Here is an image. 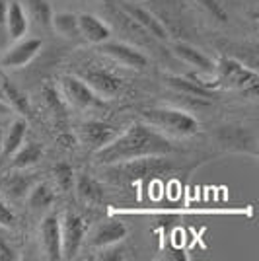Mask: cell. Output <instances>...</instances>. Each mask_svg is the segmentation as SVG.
Wrapping results in <instances>:
<instances>
[{
  "label": "cell",
  "mask_w": 259,
  "mask_h": 261,
  "mask_svg": "<svg viewBox=\"0 0 259 261\" xmlns=\"http://www.w3.org/2000/svg\"><path fill=\"white\" fill-rule=\"evenodd\" d=\"M142 119L162 135L172 137H191L199 130V123L193 115L184 109L173 108H152L142 111Z\"/></svg>",
  "instance_id": "obj_3"
},
{
  "label": "cell",
  "mask_w": 259,
  "mask_h": 261,
  "mask_svg": "<svg viewBox=\"0 0 259 261\" xmlns=\"http://www.w3.org/2000/svg\"><path fill=\"white\" fill-rule=\"evenodd\" d=\"M16 224V215L12 213V208L0 199V226H14Z\"/></svg>",
  "instance_id": "obj_31"
},
{
  "label": "cell",
  "mask_w": 259,
  "mask_h": 261,
  "mask_svg": "<svg viewBox=\"0 0 259 261\" xmlns=\"http://www.w3.org/2000/svg\"><path fill=\"white\" fill-rule=\"evenodd\" d=\"M25 6H28V12H30L32 20H35L37 25H43V28L51 25L53 10H51V6H49L47 0H28Z\"/></svg>",
  "instance_id": "obj_26"
},
{
  "label": "cell",
  "mask_w": 259,
  "mask_h": 261,
  "mask_svg": "<svg viewBox=\"0 0 259 261\" xmlns=\"http://www.w3.org/2000/svg\"><path fill=\"white\" fill-rule=\"evenodd\" d=\"M115 246H117V244L101 248V250H103V253H101L97 259H103V261H123V259H125V250L115 248Z\"/></svg>",
  "instance_id": "obj_30"
},
{
  "label": "cell",
  "mask_w": 259,
  "mask_h": 261,
  "mask_svg": "<svg viewBox=\"0 0 259 261\" xmlns=\"http://www.w3.org/2000/svg\"><path fill=\"white\" fill-rule=\"evenodd\" d=\"M101 51L103 55L111 57L115 63L123 65L125 68H135V70H142L148 65L146 55H142L139 49L131 47L127 43H101Z\"/></svg>",
  "instance_id": "obj_11"
},
{
  "label": "cell",
  "mask_w": 259,
  "mask_h": 261,
  "mask_svg": "<svg viewBox=\"0 0 259 261\" xmlns=\"http://www.w3.org/2000/svg\"><path fill=\"white\" fill-rule=\"evenodd\" d=\"M86 224L76 213H66L61 220V259H74L84 242Z\"/></svg>",
  "instance_id": "obj_6"
},
{
  "label": "cell",
  "mask_w": 259,
  "mask_h": 261,
  "mask_svg": "<svg viewBox=\"0 0 259 261\" xmlns=\"http://www.w3.org/2000/svg\"><path fill=\"white\" fill-rule=\"evenodd\" d=\"M129 230L123 222L119 220H106L99 222L96 226V230L92 232L90 244L94 248H106V246H113V244H121L123 240L127 238Z\"/></svg>",
  "instance_id": "obj_14"
},
{
  "label": "cell",
  "mask_w": 259,
  "mask_h": 261,
  "mask_svg": "<svg viewBox=\"0 0 259 261\" xmlns=\"http://www.w3.org/2000/svg\"><path fill=\"white\" fill-rule=\"evenodd\" d=\"M216 142L228 152L257 156V135L246 125H222L216 133Z\"/></svg>",
  "instance_id": "obj_5"
},
{
  "label": "cell",
  "mask_w": 259,
  "mask_h": 261,
  "mask_svg": "<svg viewBox=\"0 0 259 261\" xmlns=\"http://www.w3.org/2000/svg\"><path fill=\"white\" fill-rule=\"evenodd\" d=\"M41 47H43L41 39H35V37L18 39V43L4 53L2 66H6V68H22L28 63H32L35 59V55L41 51Z\"/></svg>",
  "instance_id": "obj_10"
},
{
  "label": "cell",
  "mask_w": 259,
  "mask_h": 261,
  "mask_svg": "<svg viewBox=\"0 0 259 261\" xmlns=\"http://www.w3.org/2000/svg\"><path fill=\"white\" fill-rule=\"evenodd\" d=\"M10 111H12L10 106H8L6 101H2V99H0V115H8Z\"/></svg>",
  "instance_id": "obj_34"
},
{
  "label": "cell",
  "mask_w": 259,
  "mask_h": 261,
  "mask_svg": "<svg viewBox=\"0 0 259 261\" xmlns=\"http://www.w3.org/2000/svg\"><path fill=\"white\" fill-rule=\"evenodd\" d=\"M78 30H80V35L86 41H90V43L94 45L106 43L109 37H111L109 28L97 16H94V14H80L78 16Z\"/></svg>",
  "instance_id": "obj_17"
},
{
  "label": "cell",
  "mask_w": 259,
  "mask_h": 261,
  "mask_svg": "<svg viewBox=\"0 0 259 261\" xmlns=\"http://www.w3.org/2000/svg\"><path fill=\"white\" fill-rule=\"evenodd\" d=\"M117 135L119 130L113 125L103 123V121H86L78 127V141L94 152L109 144Z\"/></svg>",
  "instance_id": "obj_8"
},
{
  "label": "cell",
  "mask_w": 259,
  "mask_h": 261,
  "mask_svg": "<svg viewBox=\"0 0 259 261\" xmlns=\"http://www.w3.org/2000/svg\"><path fill=\"white\" fill-rule=\"evenodd\" d=\"M0 99L4 101V92H2V84H0Z\"/></svg>",
  "instance_id": "obj_35"
},
{
  "label": "cell",
  "mask_w": 259,
  "mask_h": 261,
  "mask_svg": "<svg viewBox=\"0 0 259 261\" xmlns=\"http://www.w3.org/2000/svg\"><path fill=\"white\" fill-rule=\"evenodd\" d=\"M199 4L205 8V12L213 18V20H216L218 23H226L228 22V12L226 8L218 2V0H199Z\"/></svg>",
  "instance_id": "obj_29"
},
{
  "label": "cell",
  "mask_w": 259,
  "mask_h": 261,
  "mask_svg": "<svg viewBox=\"0 0 259 261\" xmlns=\"http://www.w3.org/2000/svg\"><path fill=\"white\" fill-rule=\"evenodd\" d=\"M18 253L4 238H0V261H18Z\"/></svg>",
  "instance_id": "obj_32"
},
{
  "label": "cell",
  "mask_w": 259,
  "mask_h": 261,
  "mask_svg": "<svg viewBox=\"0 0 259 261\" xmlns=\"http://www.w3.org/2000/svg\"><path fill=\"white\" fill-rule=\"evenodd\" d=\"M28 28H30V20H28V14L23 10L22 2L12 0L6 6V23H4L6 35L14 41H18L28 33Z\"/></svg>",
  "instance_id": "obj_16"
},
{
  "label": "cell",
  "mask_w": 259,
  "mask_h": 261,
  "mask_svg": "<svg viewBox=\"0 0 259 261\" xmlns=\"http://www.w3.org/2000/svg\"><path fill=\"white\" fill-rule=\"evenodd\" d=\"M53 175H55V181L57 185L63 189V191H72L74 189V170H72V166L66 162H61L57 164L53 168Z\"/></svg>",
  "instance_id": "obj_27"
},
{
  "label": "cell",
  "mask_w": 259,
  "mask_h": 261,
  "mask_svg": "<svg viewBox=\"0 0 259 261\" xmlns=\"http://www.w3.org/2000/svg\"><path fill=\"white\" fill-rule=\"evenodd\" d=\"M78 78L90 86L94 94H99L103 98H115L121 88H123V80L115 76L109 70H101V68H82L78 72Z\"/></svg>",
  "instance_id": "obj_7"
},
{
  "label": "cell",
  "mask_w": 259,
  "mask_h": 261,
  "mask_svg": "<svg viewBox=\"0 0 259 261\" xmlns=\"http://www.w3.org/2000/svg\"><path fill=\"white\" fill-rule=\"evenodd\" d=\"M74 191L84 203H101L103 201V187L96 177L90 174H78L74 177Z\"/></svg>",
  "instance_id": "obj_20"
},
{
  "label": "cell",
  "mask_w": 259,
  "mask_h": 261,
  "mask_svg": "<svg viewBox=\"0 0 259 261\" xmlns=\"http://www.w3.org/2000/svg\"><path fill=\"white\" fill-rule=\"evenodd\" d=\"M216 76H218V86H226L232 90H240L251 99L257 98L259 90V76L253 68H248L246 65H242L236 59L224 57L218 61V65H215Z\"/></svg>",
  "instance_id": "obj_4"
},
{
  "label": "cell",
  "mask_w": 259,
  "mask_h": 261,
  "mask_svg": "<svg viewBox=\"0 0 259 261\" xmlns=\"http://www.w3.org/2000/svg\"><path fill=\"white\" fill-rule=\"evenodd\" d=\"M51 25L59 35H63L66 39H74L80 37V30H78V16L72 12H57L51 18Z\"/></svg>",
  "instance_id": "obj_23"
},
{
  "label": "cell",
  "mask_w": 259,
  "mask_h": 261,
  "mask_svg": "<svg viewBox=\"0 0 259 261\" xmlns=\"http://www.w3.org/2000/svg\"><path fill=\"white\" fill-rule=\"evenodd\" d=\"M2 84V92H4V101L10 106L12 109L20 111L23 115H32V106L30 99L23 94L20 88H16L12 82H0Z\"/></svg>",
  "instance_id": "obj_24"
},
{
  "label": "cell",
  "mask_w": 259,
  "mask_h": 261,
  "mask_svg": "<svg viewBox=\"0 0 259 261\" xmlns=\"http://www.w3.org/2000/svg\"><path fill=\"white\" fill-rule=\"evenodd\" d=\"M12 158V170H25L33 164H37L43 158V146L37 141H25L22 146L10 156Z\"/></svg>",
  "instance_id": "obj_21"
},
{
  "label": "cell",
  "mask_w": 259,
  "mask_h": 261,
  "mask_svg": "<svg viewBox=\"0 0 259 261\" xmlns=\"http://www.w3.org/2000/svg\"><path fill=\"white\" fill-rule=\"evenodd\" d=\"M33 184L35 177L32 174H12L4 179V191L12 201H22L28 197Z\"/></svg>",
  "instance_id": "obj_22"
},
{
  "label": "cell",
  "mask_w": 259,
  "mask_h": 261,
  "mask_svg": "<svg viewBox=\"0 0 259 261\" xmlns=\"http://www.w3.org/2000/svg\"><path fill=\"white\" fill-rule=\"evenodd\" d=\"M41 94L45 98V103L53 109L55 113H65V99L61 98V94L57 92V88L53 84H45Z\"/></svg>",
  "instance_id": "obj_28"
},
{
  "label": "cell",
  "mask_w": 259,
  "mask_h": 261,
  "mask_svg": "<svg viewBox=\"0 0 259 261\" xmlns=\"http://www.w3.org/2000/svg\"><path fill=\"white\" fill-rule=\"evenodd\" d=\"M2 133H4V130L0 129V148H2Z\"/></svg>",
  "instance_id": "obj_36"
},
{
  "label": "cell",
  "mask_w": 259,
  "mask_h": 261,
  "mask_svg": "<svg viewBox=\"0 0 259 261\" xmlns=\"http://www.w3.org/2000/svg\"><path fill=\"white\" fill-rule=\"evenodd\" d=\"M166 84L175 92H179L184 98H191L197 101H211L215 98L213 88L193 76H166Z\"/></svg>",
  "instance_id": "obj_12"
},
{
  "label": "cell",
  "mask_w": 259,
  "mask_h": 261,
  "mask_svg": "<svg viewBox=\"0 0 259 261\" xmlns=\"http://www.w3.org/2000/svg\"><path fill=\"white\" fill-rule=\"evenodd\" d=\"M39 236H41V246H43L47 259H61V218L55 215L45 217L41 222Z\"/></svg>",
  "instance_id": "obj_13"
},
{
  "label": "cell",
  "mask_w": 259,
  "mask_h": 261,
  "mask_svg": "<svg viewBox=\"0 0 259 261\" xmlns=\"http://www.w3.org/2000/svg\"><path fill=\"white\" fill-rule=\"evenodd\" d=\"M6 6H8V2L0 0V33L4 30V23H6Z\"/></svg>",
  "instance_id": "obj_33"
},
{
  "label": "cell",
  "mask_w": 259,
  "mask_h": 261,
  "mask_svg": "<svg viewBox=\"0 0 259 261\" xmlns=\"http://www.w3.org/2000/svg\"><path fill=\"white\" fill-rule=\"evenodd\" d=\"M173 164L166 156H144L127 162L108 164L103 166V175L109 184L131 185L137 181H144L154 175H162L172 172Z\"/></svg>",
  "instance_id": "obj_2"
},
{
  "label": "cell",
  "mask_w": 259,
  "mask_h": 261,
  "mask_svg": "<svg viewBox=\"0 0 259 261\" xmlns=\"http://www.w3.org/2000/svg\"><path fill=\"white\" fill-rule=\"evenodd\" d=\"M173 150V144L160 130L148 123H133L125 133H119L109 144L97 150L96 162L99 166H108L144 156H168Z\"/></svg>",
  "instance_id": "obj_1"
},
{
  "label": "cell",
  "mask_w": 259,
  "mask_h": 261,
  "mask_svg": "<svg viewBox=\"0 0 259 261\" xmlns=\"http://www.w3.org/2000/svg\"><path fill=\"white\" fill-rule=\"evenodd\" d=\"M61 92L66 103L78 109H88L99 106L97 94H94L90 86H86L78 76H63L61 78Z\"/></svg>",
  "instance_id": "obj_9"
},
{
  "label": "cell",
  "mask_w": 259,
  "mask_h": 261,
  "mask_svg": "<svg viewBox=\"0 0 259 261\" xmlns=\"http://www.w3.org/2000/svg\"><path fill=\"white\" fill-rule=\"evenodd\" d=\"M173 55L177 59H182L184 63L195 66L197 70H203V72H213L215 70V63L213 59H209L203 51H199L197 47L189 43H175L173 45Z\"/></svg>",
  "instance_id": "obj_18"
},
{
  "label": "cell",
  "mask_w": 259,
  "mask_h": 261,
  "mask_svg": "<svg viewBox=\"0 0 259 261\" xmlns=\"http://www.w3.org/2000/svg\"><path fill=\"white\" fill-rule=\"evenodd\" d=\"M125 14L129 16L131 22L141 25L148 35L160 39V41H166V39H168V30L164 28V23L160 22L150 10H144L141 6H131V4H127V6H125Z\"/></svg>",
  "instance_id": "obj_15"
},
{
  "label": "cell",
  "mask_w": 259,
  "mask_h": 261,
  "mask_svg": "<svg viewBox=\"0 0 259 261\" xmlns=\"http://www.w3.org/2000/svg\"><path fill=\"white\" fill-rule=\"evenodd\" d=\"M25 133H28V121L16 119L8 129L2 133V148H0V156L2 158H10L16 152L22 142L25 141Z\"/></svg>",
  "instance_id": "obj_19"
},
{
  "label": "cell",
  "mask_w": 259,
  "mask_h": 261,
  "mask_svg": "<svg viewBox=\"0 0 259 261\" xmlns=\"http://www.w3.org/2000/svg\"><path fill=\"white\" fill-rule=\"evenodd\" d=\"M55 195L51 191V187L47 184H39L35 181L28 193V205L33 208V211H43V208H49L53 205Z\"/></svg>",
  "instance_id": "obj_25"
}]
</instances>
